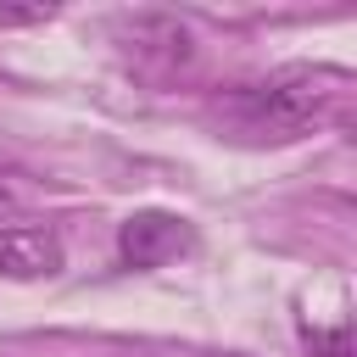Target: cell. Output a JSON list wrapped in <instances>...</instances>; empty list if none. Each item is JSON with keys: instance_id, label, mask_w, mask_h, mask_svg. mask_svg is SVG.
Returning <instances> with one entry per match:
<instances>
[{"instance_id": "1", "label": "cell", "mask_w": 357, "mask_h": 357, "mask_svg": "<svg viewBox=\"0 0 357 357\" xmlns=\"http://www.w3.org/2000/svg\"><path fill=\"white\" fill-rule=\"evenodd\" d=\"M346 84L351 78L340 67H284V73H268V78L223 95V117L234 134H245L257 145H284V139H301V134L324 128L329 117H340Z\"/></svg>"}, {"instance_id": "2", "label": "cell", "mask_w": 357, "mask_h": 357, "mask_svg": "<svg viewBox=\"0 0 357 357\" xmlns=\"http://www.w3.org/2000/svg\"><path fill=\"white\" fill-rule=\"evenodd\" d=\"M190 240H195L190 223L178 212H162V206H145V212H134V218L117 223V257L128 268H162L178 251H190Z\"/></svg>"}, {"instance_id": "3", "label": "cell", "mask_w": 357, "mask_h": 357, "mask_svg": "<svg viewBox=\"0 0 357 357\" xmlns=\"http://www.w3.org/2000/svg\"><path fill=\"white\" fill-rule=\"evenodd\" d=\"M61 262H67V251H61L56 229H39V223L0 229V273L6 279H50V273H61Z\"/></svg>"}, {"instance_id": "4", "label": "cell", "mask_w": 357, "mask_h": 357, "mask_svg": "<svg viewBox=\"0 0 357 357\" xmlns=\"http://www.w3.org/2000/svg\"><path fill=\"white\" fill-rule=\"evenodd\" d=\"M123 45H139V56H162V61H190V28L167 11H134L117 22Z\"/></svg>"}, {"instance_id": "5", "label": "cell", "mask_w": 357, "mask_h": 357, "mask_svg": "<svg viewBox=\"0 0 357 357\" xmlns=\"http://www.w3.org/2000/svg\"><path fill=\"white\" fill-rule=\"evenodd\" d=\"M61 6H50V0H0V28H39Z\"/></svg>"}, {"instance_id": "6", "label": "cell", "mask_w": 357, "mask_h": 357, "mask_svg": "<svg viewBox=\"0 0 357 357\" xmlns=\"http://www.w3.org/2000/svg\"><path fill=\"white\" fill-rule=\"evenodd\" d=\"M301 340H307L312 357H351V329H346V324H335V329H312V324H301Z\"/></svg>"}, {"instance_id": "7", "label": "cell", "mask_w": 357, "mask_h": 357, "mask_svg": "<svg viewBox=\"0 0 357 357\" xmlns=\"http://www.w3.org/2000/svg\"><path fill=\"white\" fill-rule=\"evenodd\" d=\"M22 206H28V184H22V173H6V167H0V223H11Z\"/></svg>"}, {"instance_id": "8", "label": "cell", "mask_w": 357, "mask_h": 357, "mask_svg": "<svg viewBox=\"0 0 357 357\" xmlns=\"http://www.w3.org/2000/svg\"><path fill=\"white\" fill-rule=\"evenodd\" d=\"M223 357H240V351H223Z\"/></svg>"}]
</instances>
